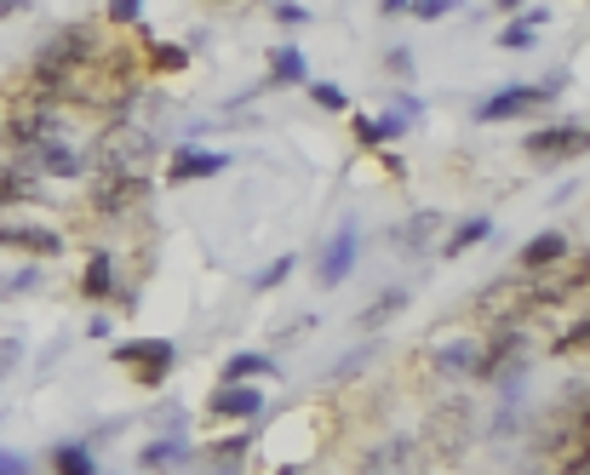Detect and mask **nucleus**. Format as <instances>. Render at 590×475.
<instances>
[{"instance_id":"f257e3e1","label":"nucleus","mask_w":590,"mask_h":475,"mask_svg":"<svg viewBox=\"0 0 590 475\" xmlns=\"http://www.w3.org/2000/svg\"><path fill=\"white\" fill-rule=\"evenodd\" d=\"M149 200V173H97V184H92V195H86V207H92V218H126V213H138Z\"/></svg>"},{"instance_id":"f03ea898","label":"nucleus","mask_w":590,"mask_h":475,"mask_svg":"<svg viewBox=\"0 0 590 475\" xmlns=\"http://www.w3.org/2000/svg\"><path fill=\"white\" fill-rule=\"evenodd\" d=\"M173 361H178L173 338H133V344H115V366H121L133 384H144V390L167 384Z\"/></svg>"},{"instance_id":"7ed1b4c3","label":"nucleus","mask_w":590,"mask_h":475,"mask_svg":"<svg viewBox=\"0 0 590 475\" xmlns=\"http://www.w3.org/2000/svg\"><path fill=\"white\" fill-rule=\"evenodd\" d=\"M470 310H476L487 327H499V321H528L534 310H545V303H539V287H534V276H516V281H499V287L476 292V303H470Z\"/></svg>"},{"instance_id":"20e7f679","label":"nucleus","mask_w":590,"mask_h":475,"mask_svg":"<svg viewBox=\"0 0 590 475\" xmlns=\"http://www.w3.org/2000/svg\"><path fill=\"white\" fill-rule=\"evenodd\" d=\"M149 149H155V138L149 132H138V126H110L104 132V144H97V173H149Z\"/></svg>"},{"instance_id":"39448f33","label":"nucleus","mask_w":590,"mask_h":475,"mask_svg":"<svg viewBox=\"0 0 590 475\" xmlns=\"http://www.w3.org/2000/svg\"><path fill=\"white\" fill-rule=\"evenodd\" d=\"M550 97H562V75L545 81V86H510V92H499V97H487V104H482V126L516 121V115H528V110L550 104Z\"/></svg>"},{"instance_id":"423d86ee","label":"nucleus","mask_w":590,"mask_h":475,"mask_svg":"<svg viewBox=\"0 0 590 475\" xmlns=\"http://www.w3.org/2000/svg\"><path fill=\"white\" fill-rule=\"evenodd\" d=\"M584 144H590V132L579 121L545 126V132H528V138H521V149H528L534 161H568V155H584Z\"/></svg>"},{"instance_id":"0eeeda50","label":"nucleus","mask_w":590,"mask_h":475,"mask_svg":"<svg viewBox=\"0 0 590 475\" xmlns=\"http://www.w3.org/2000/svg\"><path fill=\"white\" fill-rule=\"evenodd\" d=\"M431 447L442 453V458H458L470 447V406L465 401H447L442 413L431 419Z\"/></svg>"},{"instance_id":"6e6552de","label":"nucleus","mask_w":590,"mask_h":475,"mask_svg":"<svg viewBox=\"0 0 590 475\" xmlns=\"http://www.w3.org/2000/svg\"><path fill=\"white\" fill-rule=\"evenodd\" d=\"M207 406H213V419H258L265 413V395H258V384H247V379H224Z\"/></svg>"},{"instance_id":"1a4fd4ad","label":"nucleus","mask_w":590,"mask_h":475,"mask_svg":"<svg viewBox=\"0 0 590 475\" xmlns=\"http://www.w3.org/2000/svg\"><path fill=\"white\" fill-rule=\"evenodd\" d=\"M355 247H362V235H355V224H339V229H333V241H327V252H321L315 281H321V287H339V281L350 276V264H355Z\"/></svg>"},{"instance_id":"9d476101","label":"nucleus","mask_w":590,"mask_h":475,"mask_svg":"<svg viewBox=\"0 0 590 475\" xmlns=\"http://www.w3.org/2000/svg\"><path fill=\"white\" fill-rule=\"evenodd\" d=\"M7 138H12L18 149H35V144L58 138V115H52V104H29V110H18V115L7 121Z\"/></svg>"},{"instance_id":"9b49d317","label":"nucleus","mask_w":590,"mask_h":475,"mask_svg":"<svg viewBox=\"0 0 590 475\" xmlns=\"http://www.w3.org/2000/svg\"><path fill=\"white\" fill-rule=\"evenodd\" d=\"M562 258H573L568 235H534L516 264H521V276H550V269H562Z\"/></svg>"},{"instance_id":"f8f14e48","label":"nucleus","mask_w":590,"mask_h":475,"mask_svg":"<svg viewBox=\"0 0 590 475\" xmlns=\"http://www.w3.org/2000/svg\"><path fill=\"white\" fill-rule=\"evenodd\" d=\"M213 173H229V155H218V149H178L173 166H167V184H195V178H213Z\"/></svg>"},{"instance_id":"ddd939ff","label":"nucleus","mask_w":590,"mask_h":475,"mask_svg":"<svg viewBox=\"0 0 590 475\" xmlns=\"http://www.w3.org/2000/svg\"><path fill=\"white\" fill-rule=\"evenodd\" d=\"M0 247H18V252H41V258H58V252H63L58 229H41V224H0Z\"/></svg>"},{"instance_id":"4468645a","label":"nucleus","mask_w":590,"mask_h":475,"mask_svg":"<svg viewBox=\"0 0 590 475\" xmlns=\"http://www.w3.org/2000/svg\"><path fill=\"white\" fill-rule=\"evenodd\" d=\"M29 161H35V166H46L52 178H81V173H86V155H81V149H70L63 138H46V144H35V149H29Z\"/></svg>"},{"instance_id":"2eb2a0df","label":"nucleus","mask_w":590,"mask_h":475,"mask_svg":"<svg viewBox=\"0 0 590 475\" xmlns=\"http://www.w3.org/2000/svg\"><path fill=\"white\" fill-rule=\"evenodd\" d=\"M310 81V63L299 47H276L270 52V86H304Z\"/></svg>"},{"instance_id":"dca6fc26","label":"nucleus","mask_w":590,"mask_h":475,"mask_svg":"<svg viewBox=\"0 0 590 475\" xmlns=\"http://www.w3.org/2000/svg\"><path fill=\"white\" fill-rule=\"evenodd\" d=\"M81 292H86V298H115V258H110V252H97V258L86 264Z\"/></svg>"},{"instance_id":"f3484780","label":"nucleus","mask_w":590,"mask_h":475,"mask_svg":"<svg viewBox=\"0 0 590 475\" xmlns=\"http://www.w3.org/2000/svg\"><path fill=\"white\" fill-rule=\"evenodd\" d=\"M29 195H35V178H29L23 166H0V213L18 207V200H29Z\"/></svg>"},{"instance_id":"a211bd4d","label":"nucleus","mask_w":590,"mask_h":475,"mask_svg":"<svg viewBox=\"0 0 590 475\" xmlns=\"http://www.w3.org/2000/svg\"><path fill=\"white\" fill-rule=\"evenodd\" d=\"M247 447H252V435H224V441L207 447V464L213 469H236V464H247Z\"/></svg>"},{"instance_id":"6ab92c4d","label":"nucleus","mask_w":590,"mask_h":475,"mask_svg":"<svg viewBox=\"0 0 590 475\" xmlns=\"http://www.w3.org/2000/svg\"><path fill=\"white\" fill-rule=\"evenodd\" d=\"M545 23V12L534 7V12H521L516 23H505V35H499V47H510V52H521V47H534V29Z\"/></svg>"},{"instance_id":"aec40b11","label":"nucleus","mask_w":590,"mask_h":475,"mask_svg":"<svg viewBox=\"0 0 590 475\" xmlns=\"http://www.w3.org/2000/svg\"><path fill=\"white\" fill-rule=\"evenodd\" d=\"M487 235H494V224H487V218H470L465 229H453V241L442 247V258H458V252H470L476 241H487Z\"/></svg>"},{"instance_id":"412c9836","label":"nucleus","mask_w":590,"mask_h":475,"mask_svg":"<svg viewBox=\"0 0 590 475\" xmlns=\"http://www.w3.org/2000/svg\"><path fill=\"white\" fill-rule=\"evenodd\" d=\"M52 469H63V475H92V453L81 447V441H63V447L52 453Z\"/></svg>"},{"instance_id":"4be33fe9","label":"nucleus","mask_w":590,"mask_h":475,"mask_svg":"<svg viewBox=\"0 0 590 475\" xmlns=\"http://www.w3.org/2000/svg\"><path fill=\"white\" fill-rule=\"evenodd\" d=\"M189 453H184V441H149V447H144V469H161V464H184Z\"/></svg>"},{"instance_id":"5701e85b","label":"nucleus","mask_w":590,"mask_h":475,"mask_svg":"<svg viewBox=\"0 0 590 475\" xmlns=\"http://www.w3.org/2000/svg\"><path fill=\"white\" fill-rule=\"evenodd\" d=\"M584 344H590V321H584V310H579V321H573L562 338H556V355L573 361V355H584Z\"/></svg>"},{"instance_id":"b1692460","label":"nucleus","mask_w":590,"mask_h":475,"mask_svg":"<svg viewBox=\"0 0 590 475\" xmlns=\"http://www.w3.org/2000/svg\"><path fill=\"white\" fill-rule=\"evenodd\" d=\"M402 310H407V292H402V287H396V292H384V298H379V303H373V310H368V316H362V327H384V321H390V316H402Z\"/></svg>"},{"instance_id":"393cba45","label":"nucleus","mask_w":590,"mask_h":475,"mask_svg":"<svg viewBox=\"0 0 590 475\" xmlns=\"http://www.w3.org/2000/svg\"><path fill=\"white\" fill-rule=\"evenodd\" d=\"M265 372H276L270 355H236V361L224 366V379H265Z\"/></svg>"},{"instance_id":"a878e982","label":"nucleus","mask_w":590,"mask_h":475,"mask_svg":"<svg viewBox=\"0 0 590 475\" xmlns=\"http://www.w3.org/2000/svg\"><path fill=\"white\" fill-rule=\"evenodd\" d=\"M436 366H442V372H470V366H476V344H447V350H436Z\"/></svg>"},{"instance_id":"bb28decb","label":"nucleus","mask_w":590,"mask_h":475,"mask_svg":"<svg viewBox=\"0 0 590 475\" xmlns=\"http://www.w3.org/2000/svg\"><path fill=\"white\" fill-rule=\"evenodd\" d=\"M304 86H310V97H315L321 110H333V115H339V110H350V97H344L339 86H327V81H304Z\"/></svg>"},{"instance_id":"cd10ccee","label":"nucleus","mask_w":590,"mask_h":475,"mask_svg":"<svg viewBox=\"0 0 590 475\" xmlns=\"http://www.w3.org/2000/svg\"><path fill=\"white\" fill-rule=\"evenodd\" d=\"M149 63H155V70H184L189 52L184 47H149Z\"/></svg>"},{"instance_id":"c85d7f7f","label":"nucleus","mask_w":590,"mask_h":475,"mask_svg":"<svg viewBox=\"0 0 590 475\" xmlns=\"http://www.w3.org/2000/svg\"><path fill=\"white\" fill-rule=\"evenodd\" d=\"M138 12H144V0H110V23H121V29H133Z\"/></svg>"},{"instance_id":"c756f323","label":"nucleus","mask_w":590,"mask_h":475,"mask_svg":"<svg viewBox=\"0 0 590 475\" xmlns=\"http://www.w3.org/2000/svg\"><path fill=\"white\" fill-rule=\"evenodd\" d=\"M431 224H436V213H418V218H413V224H407V229L396 235V241H402V247H418L424 235H431Z\"/></svg>"},{"instance_id":"7c9ffc66","label":"nucleus","mask_w":590,"mask_h":475,"mask_svg":"<svg viewBox=\"0 0 590 475\" xmlns=\"http://www.w3.org/2000/svg\"><path fill=\"white\" fill-rule=\"evenodd\" d=\"M292 264H299V258H276V264L265 269V276H258V292H270V287H281V281L292 276Z\"/></svg>"},{"instance_id":"2f4dec72","label":"nucleus","mask_w":590,"mask_h":475,"mask_svg":"<svg viewBox=\"0 0 590 475\" xmlns=\"http://www.w3.org/2000/svg\"><path fill=\"white\" fill-rule=\"evenodd\" d=\"M350 126H355V144H368V149H373V144H384V138H379V121H368V115H355Z\"/></svg>"},{"instance_id":"473e14b6","label":"nucleus","mask_w":590,"mask_h":475,"mask_svg":"<svg viewBox=\"0 0 590 475\" xmlns=\"http://www.w3.org/2000/svg\"><path fill=\"white\" fill-rule=\"evenodd\" d=\"M407 7H413L418 18H442V12H453V0H407Z\"/></svg>"},{"instance_id":"72a5a7b5","label":"nucleus","mask_w":590,"mask_h":475,"mask_svg":"<svg viewBox=\"0 0 590 475\" xmlns=\"http://www.w3.org/2000/svg\"><path fill=\"white\" fill-rule=\"evenodd\" d=\"M276 18H281V23H304L310 12L299 7V0H281V7H276Z\"/></svg>"},{"instance_id":"f704fd0d","label":"nucleus","mask_w":590,"mask_h":475,"mask_svg":"<svg viewBox=\"0 0 590 475\" xmlns=\"http://www.w3.org/2000/svg\"><path fill=\"white\" fill-rule=\"evenodd\" d=\"M29 469V458H18V453H0V475H23Z\"/></svg>"},{"instance_id":"c9c22d12","label":"nucleus","mask_w":590,"mask_h":475,"mask_svg":"<svg viewBox=\"0 0 590 475\" xmlns=\"http://www.w3.org/2000/svg\"><path fill=\"white\" fill-rule=\"evenodd\" d=\"M41 276H35V269H18V276H12V292H29V287H35Z\"/></svg>"},{"instance_id":"e433bc0d","label":"nucleus","mask_w":590,"mask_h":475,"mask_svg":"<svg viewBox=\"0 0 590 475\" xmlns=\"http://www.w3.org/2000/svg\"><path fill=\"white\" fill-rule=\"evenodd\" d=\"M23 7H29V0H0V18H18Z\"/></svg>"},{"instance_id":"4c0bfd02","label":"nucleus","mask_w":590,"mask_h":475,"mask_svg":"<svg viewBox=\"0 0 590 475\" xmlns=\"http://www.w3.org/2000/svg\"><path fill=\"white\" fill-rule=\"evenodd\" d=\"M379 7H384V12H407V0H379Z\"/></svg>"},{"instance_id":"58836bf2","label":"nucleus","mask_w":590,"mask_h":475,"mask_svg":"<svg viewBox=\"0 0 590 475\" xmlns=\"http://www.w3.org/2000/svg\"><path fill=\"white\" fill-rule=\"evenodd\" d=\"M494 7H499V12H521V0H494Z\"/></svg>"}]
</instances>
